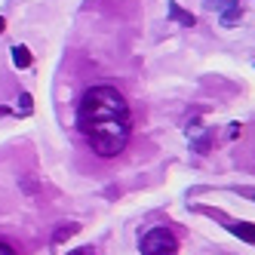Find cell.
<instances>
[{
  "label": "cell",
  "mask_w": 255,
  "mask_h": 255,
  "mask_svg": "<svg viewBox=\"0 0 255 255\" xmlns=\"http://www.w3.org/2000/svg\"><path fill=\"white\" fill-rule=\"evenodd\" d=\"M141 255H178V240L169 228H151L138 243Z\"/></svg>",
  "instance_id": "7a4b0ae2"
},
{
  "label": "cell",
  "mask_w": 255,
  "mask_h": 255,
  "mask_svg": "<svg viewBox=\"0 0 255 255\" xmlns=\"http://www.w3.org/2000/svg\"><path fill=\"white\" fill-rule=\"evenodd\" d=\"M188 129H194V132L200 135V120H194V123L188 126ZM197 151H206V141H203V138H197Z\"/></svg>",
  "instance_id": "ba28073f"
},
{
  "label": "cell",
  "mask_w": 255,
  "mask_h": 255,
  "mask_svg": "<svg viewBox=\"0 0 255 255\" xmlns=\"http://www.w3.org/2000/svg\"><path fill=\"white\" fill-rule=\"evenodd\" d=\"M77 231H80V225H62L56 234H52V243L59 246V243H65V240H68V237H74Z\"/></svg>",
  "instance_id": "8992f818"
},
{
  "label": "cell",
  "mask_w": 255,
  "mask_h": 255,
  "mask_svg": "<svg viewBox=\"0 0 255 255\" xmlns=\"http://www.w3.org/2000/svg\"><path fill=\"white\" fill-rule=\"evenodd\" d=\"M240 240H246L249 246H255V225H249V222H240V225H228Z\"/></svg>",
  "instance_id": "277c9868"
},
{
  "label": "cell",
  "mask_w": 255,
  "mask_h": 255,
  "mask_svg": "<svg viewBox=\"0 0 255 255\" xmlns=\"http://www.w3.org/2000/svg\"><path fill=\"white\" fill-rule=\"evenodd\" d=\"M77 129L99 157H117L129 144L132 111L114 86H93L77 102Z\"/></svg>",
  "instance_id": "6da1fadb"
},
{
  "label": "cell",
  "mask_w": 255,
  "mask_h": 255,
  "mask_svg": "<svg viewBox=\"0 0 255 255\" xmlns=\"http://www.w3.org/2000/svg\"><path fill=\"white\" fill-rule=\"evenodd\" d=\"M12 62H15V68H28V65H31L28 46H12Z\"/></svg>",
  "instance_id": "5b68a950"
},
{
  "label": "cell",
  "mask_w": 255,
  "mask_h": 255,
  "mask_svg": "<svg viewBox=\"0 0 255 255\" xmlns=\"http://www.w3.org/2000/svg\"><path fill=\"white\" fill-rule=\"evenodd\" d=\"M68 255H99V252H96V246H77V249H71Z\"/></svg>",
  "instance_id": "9c48e42d"
},
{
  "label": "cell",
  "mask_w": 255,
  "mask_h": 255,
  "mask_svg": "<svg viewBox=\"0 0 255 255\" xmlns=\"http://www.w3.org/2000/svg\"><path fill=\"white\" fill-rule=\"evenodd\" d=\"M6 31V19H3V15H0V34H3Z\"/></svg>",
  "instance_id": "8fae6325"
},
{
  "label": "cell",
  "mask_w": 255,
  "mask_h": 255,
  "mask_svg": "<svg viewBox=\"0 0 255 255\" xmlns=\"http://www.w3.org/2000/svg\"><path fill=\"white\" fill-rule=\"evenodd\" d=\"M0 255H19V252H15V246H12V243L0 240Z\"/></svg>",
  "instance_id": "30bf717a"
},
{
  "label": "cell",
  "mask_w": 255,
  "mask_h": 255,
  "mask_svg": "<svg viewBox=\"0 0 255 255\" xmlns=\"http://www.w3.org/2000/svg\"><path fill=\"white\" fill-rule=\"evenodd\" d=\"M169 9H172V15H175V19H178V22H185V25H194V15H188V12H181V9H178L175 3H172Z\"/></svg>",
  "instance_id": "52a82bcc"
},
{
  "label": "cell",
  "mask_w": 255,
  "mask_h": 255,
  "mask_svg": "<svg viewBox=\"0 0 255 255\" xmlns=\"http://www.w3.org/2000/svg\"><path fill=\"white\" fill-rule=\"evenodd\" d=\"M209 6H215L218 12H222V25H237V19H240V0H209Z\"/></svg>",
  "instance_id": "3957f363"
}]
</instances>
